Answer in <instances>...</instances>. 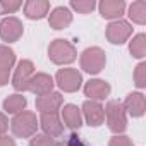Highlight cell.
I'll return each mask as SVG.
<instances>
[{"mask_svg":"<svg viewBox=\"0 0 146 146\" xmlns=\"http://www.w3.org/2000/svg\"><path fill=\"white\" fill-rule=\"evenodd\" d=\"M108 146H132V141L127 136H115L110 139Z\"/></svg>","mask_w":146,"mask_h":146,"instance_id":"obj_28","label":"cell"},{"mask_svg":"<svg viewBox=\"0 0 146 146\" xmlns=\"http://www.w3.org/2000/svg\"><path fill=\"white\" fill-rule=\"evenodd\" d=\"M41 127H43L45 134L50 136V137H58L64 132V124L58 119L57 112H53V113H41Z\"/></svg>","mask_w":146,"mask_h":146,"instance_id":"obj_13","label":"cell"},{"mask_svg":"<svg viewBox=\"0 0 146 146\" xmlns=\"http://www.w3.org/2000/svg\"><path fill=\"white\" fill-rule=\"evenodd\" d=\"M9 127V122H7V117L4 113H0V136H4V132L7 131Z\"/></svg>","mask_w":146,"mask_h":146,"instance_id":"obj_29","label":"cell"},{"mask_svg":"<svg viewBox=\"0 0 146 146\" xmlns=\"http://www.w3.org/2000/svg\"><path fill=\"white\" fill-rule=\"evenodd\" d=\"M33 76H35V65H33V62L31 60H21L17 64L16 74H14V79H12L14 88L17 91H26Z\"/></svg>","mask_w":146,"mask_h":146,"instance_id":"obj_7","label":"cell"},{"mask_svg":"<svg viewBox=\"0 0 146 146\" xmlns=\"http://www.w3.org/2000/svg\"><path fill=\"white\" fill-rule=\"evenodd\" d=\"M0 146H16V141L9 136H0Z\"/></svg>","mask_w":146,"mask_h":146,"instance_id":"obj_30","label":"cell"},{"mask_svg":"<svg viewBox=\"0 0 146 146\" xmlns=\"http://www.w3.org/2000/svg\"><path fill=\"white\" fill-rule=\"evenodd\" d=\"M70 7L74 11H78L79 14H90L96 7V4L93 2V0H72Z\"/></svg>","mask_w":146,"mask_h":146,"instance_id":"obj_23","label":"cell"},{"mask_svg":"<svg viewBox=\"0 0 146 146\" xmlns=\"http://www.w3.org/2000/svg\"><path fill=\"white\" fill-rule=\"evenodd\" d=\"M21 5H23L21 2H0V12H2V14H12Z\"/></svg>","mask_w":146,"mask_h":146,"instance_id":"obj_26","label":"cell"},{"mask_svg":"<svg viewBox=\"0 0 146 146\" xmlns=\"http://www.w3.org/2000/svg\"><path fill=\"white\" fill-rule=\"evenodd\" d=\"M16 55L9 46H0V86L9 83L11 69L14 65Z\"/></svg>","mask_w":146,"mask_h":146,"instance_id":"obj_11","label":"cell"},{"mask_svg":"<svg viewBox=\"0 0 146 146\" xmlns=\"http://www.w3.org/2000/svg\"><path fill=\"white\" fill-rule=\"evenodd\" d=\"M102 17L105 19H119L124 11H125V4L122 0H103V2L98 5Z\"/></svg>","mask_w":146,"mask_h":146,"instance_id":"obj_15","label":"cell"},{"mask_svg":"<svg viewBox=\"0 0 146 146\" xmlns=\"http://www.w3.org/2000/svg\"><path fill=\"white\" fill-rule=\"evenodd\" d=\"M129 17L134 23H137V24H144L146 23V2H144V0H137V2L131 4Z\"/></svg>","mask_w":146,"mask_h":146,"instance_id":"obj_22","label":"cell"},{"mask_svg":"<svg viewBox=\"0 0 146 146\" xmlns=\"http://www.w3.org/2000/svg\"><path fill=\"white\" fill-rule=\"evenodd\" d=\"M131 33H132L131 24H129L127 21H120V19L110 23L108 28H107V38H108V41L113 43V45H122V43H125V41L129 40Z\"/></svg>","mask_w":146,"mask_h":146,"instance_id":"obj_6","label":"cell"},{"mask_svg":"<svg viewBox=\"0 0 146 146\" xmlns=\"http://www.w3.org/2000/svg\"><path fill=\"white\" fill-rule=\"evenodd\" d=\"M50 11V4L46 0H29L24 4V14L29 19H43Z\"/></svg>","mask_w":146,"mask_h":146,"instance_id":"obj_17","label":"cell"},{"mask_svg":"<svg viewBox=\"0 0 146 146\" xmlns=\"http://www.w3.org/2000/svg\"><path fill=\"white\" fill-rule=\"evenodd\" d=\"M129 52L136 58H143L146 55V35L144 33H139L132 38V41L129 43Z\"/></svg>","mask_w":146,"mask_h":146,"instance_id":"obj_21","label":"cell"},{"mask_svg":"<svg viewBox=\"0 0 146 146\" xmlns=\"http://www.w3.org/2000/svg\"><path fill=\"white\" fill-rule=\"evenodd\" d=\"M134 81H136V86H137V88H144V86H146V64L141 62V64L136 67Z\"/></svg>","mask_w":146,"mask_h":146,"instance_id":"obj_24","label":"cell"},{"mask_svg":"<svg viewBox=\"0 0 146 146\" xmlns=\"http://www.w3.org/2000/svg\"><path fill=\"white\" fill-rule=\"evenodd\" d=\"M57 84L60 90L67 91V93H74L81 88V83H83V78H81V72L78 69H60L57 72Z\"/></svg>","mask_w":146,"mask_h":146,"instance_id":"obj_5","label":"cell"},{"mask_svg":"<svg viewBox=\"0 0 146 146\" xmlns=\"http://www.w3.org/2000/svg\"><path fill=\"white\" fill-rule=\"evenodd\" d=\"M105 62H107L105 52L98 46L86 48L81 53V69L90 72V74H98V72H102V69L105 67Z\"/></svg>","mask_w":146,"mask_h":146,"instance_id":"obj_3","label":"cell"},{"mask_svg":"<svg viewBox=\"0 0 146 146\" xmlns=\"http://www.w3.org/2000/svg\"><path fill=\"white\" fill-rule=\"evenodd\" d=\"M29 146H55V141H53V137H50L46 134H40L31 139Z\"/></svg>","mask_w":146,"mask_h":146,"instance_id":"obj_25","label":"cell"},{"mask_svg":"<svg viewBox=\"0 0 146 146\" xmlns=\"http://www.w3.org/2000/svg\"><path fill=\"white\" fill-rule=\"evenodd\" d=\"M23 36V23L17 17H5L0 23V38L4 41H17Z\"/></svg>","mask_w":146,"mask_h":146,"instance_id":"obj_8","label":"cell"},{"mask_svg":"<svg viewBox=\"0 0 146 146\" xmlns=\"http://www.w3.org/2000/svg\"><path fill=\"white\" fill-rule=\"evenodd\" d=\"M55 146H86V144L79 139V136H78L76 132H72L62 144H55Z\"/></svg>","mask_w":146,"mask_h":146,"instance_id":"obj_27","label":"cell"},{"mask_svg":"<svg viewBox=\"0 0 146 146\" xmlns=\"http://www.w3.org/2000/svg\"><path fill=\"white\" fill-rule=\"evenodd\" d=\"M105 117H107V124L110 127L112 132H115L117 136L122 134L127 127V117H125V110L122 107V103L119 102H108L105 107Z\"/></svg>","mask_w":146,"mask_h":146,"instance_id":"obj_2","label":"cell"},{"mask_svg":"<svg viewBox=\"0 0 146 146\" xmlns=\"http://www.w3.org/2000/svg\"><path fill=\"white\" fill-rule=\"evenodd\" d=\"M26 98L21 95H11L9 98L4 100V110L7 113H21L26 108Z\"/></svg>","mask_w":146,"mask_h":146,"instance_id":"obj_20","label":"cell"},{"mask_svg":"<svg viewBox=\"0 0 146 146\" xmlns=\"http://www.w3.org/2000/svg\"><path fill=\"white\" fill-rule=\"evenodd\" d=\"M62 119L69 129H79L83 125V115L76 105H65L62 108Z\"/></svg>","mask_w":146,"mask_h":146,"instance_id":"obj_19","label":"cell"},{"mask_svg":"<svg viewBox=\"0 0 146 146\" xmlns=\"http://www.w3.org/2000/svg\"><path fill=\"white\" fill-rule=\"evenodd\" d=\"M84 93L86 96H90L93 102L96 100H105L108 95H110V84L107 81H102V79H93L90 81L86 86H84Z\"/></svg>","mask_w":146,"mask_h":146,"instance_id":"obj_14","label":"cell"},{"mask_svg":"<svg viewBox=\"0 0 146 146\" xmlns=\"http://www.w3.org/2000/svg\"><path fill=\"white\" fill-rule=\"evenodd\" d=\"M60 105H62V95L60 93L50 91V93L36 98V108L41 113H53L60 108Z\"/></svg>","mask_w":146,"mask_h":146,"instance_id":"obj_12","label":"cell"},{"mask_svg":"<svg viewBox=\"0 0 146 146\" xmlns=\"http://www.w3.org/2000/svg\"><path fill=\"white\" fill-rule=\"evenodd\" d=\"M83 113H84V119L90 125L93 127H98L100 124H103L105 120V108L98 103V102H93V100H88L84 102L83 105Z\"/></svg>","mask_w":146,"mask_h":146,"instance_id":"obj_9","label":"cell"},{"mask_svg":"<svg viewBox=\"0 0 146 146\" xmlns=\"http://www.w3.org/2000/svg\"><path fill=\"white\" fill-rule=\"evenodd\" d=\"M38 120L33 112H21L12 120V132L17 137H29L36 132Z\"/></svg>","mask_w":146,"mask_h":146,"instance_id":"obj_4","label":"cell"},{"mask_svg":"<svg viewBox=\"0 0 146 146\" xmlns=\"http://www.w3.org/2000/svg\"><path fill=\"white\" fill-rule=\"evenodd\" d=\"M48 23L53 29H64L72 23V14L67 7H57V9L52 11V14L48 17Z\"/></svg>","mask_w":146,"mask_h":146,"instance_id":"obj_18","label":"cell"},{"mask_svg":"<svg viewBox=\"0 0 146 146\" xmlns=\"http://www.w3.org/2000/svg\"><path fill=\"white\" fill-rule=\"evenodd\" d=\"M122 107H124V110H127L129 115L141 117L144 113V108H146V102H144L143 93H131V95H127V98H125Z\"/></svg>","mask_w":146,"mask_h":146,"instance_id":"obj_16","label":"cell"},{"mask_svg":"<svg viewBox=\"0 0 146 146\" xmlns=\"http://www.w3.org/2000/svg\"><path fill=\"white\" fill-rule=\"evenodd\" d=\"M53 88V79L48 76V74H43V72H38L35 74L28 84V91L35 93L36 96H43L46 93H50Z\"/></svg>","mask_w":146,"mask_h":146,"instance_id":"obj_10","label":"cell"},{"mask_svg":"<svg viewBox=\"0 0 146 146\" xmlns=\"http://www.w3.org/2000/svg\"><path fill=\"white\" fill-rule=\"evenodd\" d=\"M76 48L72 43H69L67 40H53L48 46V57L53 64L64 65V64H70L76 60Z\"/></svg>","mask_w":146,"mask_h":146,"instance_id":"obj_1","label":"cell"}]
</instances>
